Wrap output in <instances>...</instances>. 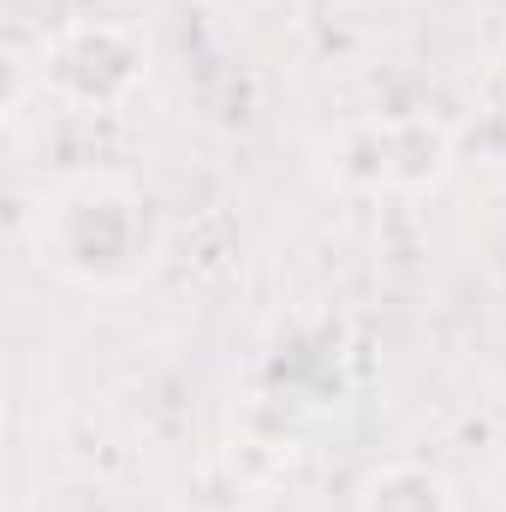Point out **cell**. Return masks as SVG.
<instances>
[{
    "label": "cell",
    "instance_id": "cell-1",
    "mask_svg": "<svg viewBox=\"0 0 506 512\" xmlns=\"http://www.w3.org/2000/svg\"><path fill=\"white\" fill-rule=\"evenodd\" d=\"M30 251L42 268H54L72 286L126 292L161 256V221L120 179H78L42 197L30 221Z\"/></svg>",
    "mask_w": 506,
    "mask_h": 512
},
{
    "label": "cell",
    "instance_id": "cell-2",
    "mask_svg": "<svg viewBox=\"0 0 506 512\" xmlns=\"http://www.w3.org/2000/svg\"><path fill=\"white\" fill-rule=\"evenodd\" d=\"M149 84V42L114 18H78L42 42V90L84 114H114Z\"/></svg>",
    "mask_w": 506,
    "mask_h": 512
},
{
    "label": "cell",
    "instance_id": "cell-3",
    "mask_svg": "<svg viewBox=\"0 0 506 512\" xmlns=\"http://www.w3.org/2000/svg\"><path fill=\"white\" fill-rule=\"evenodd\" d=\"M328 173L352 191H435L453 173V137L435 120H358L328 143Z\"/></svg>",
    "mask_w": 506,
    "mask_h": 512
},
{
    "label": "cell",
    "instance_id": "cell-4",
    "mask_svg": "<svg viewBox=\"0 0 506 512\" xmlns=\"http://www.w3.org/2000/svg\"><path fill=\"white\" fill-rule=\"evenodd\" d=\"M358 512H459V495L441 471L399 459V465H381L364 477Z\"/></svg>",
    "mask_w": 506,
    "mask_h": 512
}]
</instances>
